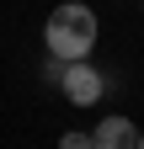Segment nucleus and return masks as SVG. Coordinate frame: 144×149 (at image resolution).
<instances>
[{"instance_id":"obj_1","label":"nucleus","mask_w":144,"mask_h":149,"mask_svg":"<svg viewBox=\"0 0 144 149\" xmlns=\"http://www.w3.org/2000/svg\"><path fill=\"white\" fill-rule=\"evenodd\" d=\"M43 43H48L53 59H64V64L85 59V53L96 48V11L80 6V0L53 6V11H48V27H43Z\"/></svg>"},{"instance_id":"obj_2","label":"nucleus","mask_w":144,"mask_h":149,"mask_svg":"<svg viewBox=\"0 0 144 149\" xmlns=\"http://www.w3.org/2000/svg\"><path fill=\"white\" fill-rule=\"evenodd\" d=\"M101 85H107V80H101V69H91L85 59L64 64V80H59V91H64L75 107H91V101H101Z\"/></svg>"},{"instance_id":"obj_3","label":"nucleus","mask_w":144,"mask_h":149,"mask_svg":"<svg viewBox=\"0 0 144 149\" xmlns=\"http://www.w3.org/2000/svg\"><path fill=\"white\" fill-rule=\"evenodd\" d=\"M134 139H139V128L123 112H112V117H101L91 128V149H134Z\"/></svg>"},{"instance_id":"obj_4","label":"nucleus","mask_w":144,"mask_h":149,"mask_svg":"<svg viewBox=\"0 0 144 149\" xmlns=\"http://www.w3.org/2000/svg\"><path fill=\"white\" fill-rule=\"evenodd\" d=\"M43 80H48V85H59V80H64V59H53V53H48V64H43Z\"/></svg>"},{"instance_id":"obj_5","label":"nucleus","mask_w":144,"mask_h":149,"mask_svg":"<svg viewBox=\"0 0 144 149\" xmlns=\"http://www.w3.org/2000/svg\"><path fill=\"white\" fill-rule=\"evenodd\" d=\"M59 149H91V133H64Z\"/></svg>"},{"instance_id":"obj_6","label":"nucleus","mask_w":144,"mask_h":149,"mask_svg":"<svg viewBox=\"0 0 144 149\" xmlns=\"http://www.w3.org/2000/svg\"><path fill=\"white\" fill-rule=\"evenodd\" d=\"M134 149H144V133H139V139H134Z\"/></svg>"}]
</instances>
